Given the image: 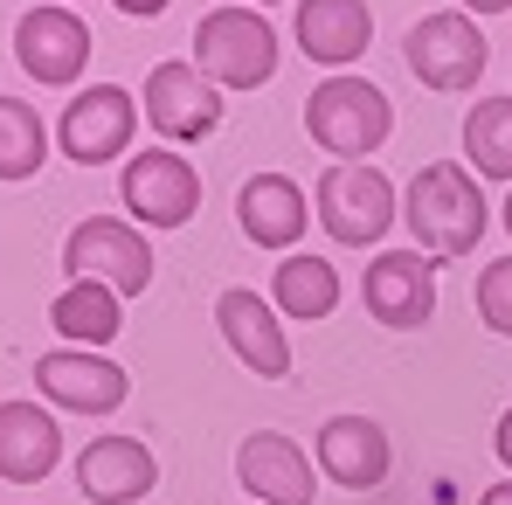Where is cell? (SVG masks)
I'll return each mask as SVG.
<instances>
[{
    "instance_id": "9",
    "label": "cell",
    "mask_w": 512,
    "mask_h": 505,
    "mask_svg": "<svg viewBox=\"0 0 512 505\" xmlns=\"http://www.w3.org/2000/svg\"><path fill=\"white\" fill-rule=\"evenodd\" d=\"M118 194H125V215H132L139 229H180V222H194V208H201V173L187 167L173 146H153V153H139V160L125 167Z\"/></svg>"
},
{
    "instance_id": "1",
    "label": "cell",
    "mask_w": 512,
    "mask_h": 505,
    "mask_svg": "<svg viewBox=\"0 0 512 505\" xmlns=\"http://www.w3.org/2000/svg\"><path fill=\"white\" fill-rule=\"evenodd\" d=\"M402 222H409V236H416V250L429 263H443V256H471L485 243V222H492V208H485V194H478V180L471 167H457V160H436L409 180V194H402Z\"/></svg>"
},
{
    "instance_id": "17",
    "label": "cell",
    "mask_w": 512,
    "mask_h": 505,
    "mask_svg": "<svg viewBox=\"0 0 512 505\" xmlns=\"http://www.w3.org/2000/svg\"><path fill=\"white\" fill-rule=\"evenodd\" d=\"M236 222H243V236H250L256 250H298L305 222H312L305 187L291 173H250L243 194H236Z\"/></svg>"
},
{
    "instance_id": "25",
    "label": "cell",
    "mask_w": 512,
    "mask_h": 505,
    "mask_svg": "<svg viewBox=\"0 0 512 505\" xmlns=\"http://www.w3.org/2000/svg\"><path fill=\"white\" fill-rule=\"evenodd\" d=\"M111 7H118V14H139V21H146V14H167V0H111Z\"/></svg>"
},
{
    "instance_id": "11",
    "label": "cell",
    "mask_w": 512,
    "mask_h": 505,
    "mask_svg": "<svg viewBox=\"0 0 512 505\" xmlns=\"http://www.w3.org/2000/svg\"><path fill=\"white\" fill-rule=\"evenodd\" d=\"M132 132H139V97L118 90V84H97L84 97H70L63 125H56V146L77 167H104V160H118L132 146Z\"/></svg>"
},
{
    "instance_id": "7",
    "label": "cell",
    "mask_w": 512,
    "mask_h": 505,
    "mask_svg": "<svg viewBox=\"0 0 512 505\" xmlns=\"http://www.w3.org/2000/svg\"><path fill=\"white\" fill-rule=\"evenodd\" d=\"M139 111H146V125H153L160 139L194 146V139H208V132L222 125V90L208 84L187 56H167V63L146 70V84H139Z\"/></svg>"
},
{
    "instance_id": "16",
    "label": "cell",
    "mask_w": 512,
    "mask_h": 505,
    "mask_svg": "<svg viewBox=\"0 0 512 505\" xmlns=\"http://www.w3.org/2000/svg\"><path fill=\"white\" fill-rule=\"evenodd\" d=\"M77 485L97 505H132L160 485V464H153V450L139 436H90L77 450Z\"/></svg>"
},
{
    "instance_id": "13",
    "label": "cell",
    "mask_w": 512,
    "mask_h": 505,
    "mask_svg": "<svg viewBox=\"0 0 512 505\" xmlns=\"http://www.w3.org/2000/svg\"><path fill=\"white\" fill-rule=\"evenodd\" d=\"M236 478H243L250 505H312V499H319V471H312L305 450H298L291 436H277V429L243 436V450H236Z\"/></svg>"
},
{
    "instance_id": "18",
    "label": "cell",
    "mask_w": 512,
    "mask_h": 505,
    "mask_svg": "<svg viewBox=\"0 0 512 505\" xmlns=\"http://www.w3.org/2000/svg\"><path fill=\"white\" fill-rule=\"evenodd\" d=\"M63 464V429L42 402H0V478L7 485H42Z\"/></svg>"
},
{
    "instance_id": "31",
    "label": "cell",
    "mask_w": 512,
    "mask_h": 505,
    "mask_svg": "<svg viewBox=\"0 0 512 505\" xmlns=\"http://www.w3.org/2000/svg\"><path fill=\"white\" fill-rule=\"evenodd\" d=\"M243 505H250V499H243Z\"/></svg>"
},
{
    "instance_id": "19",
    "label": "cell",
    "mask_w": 512,
    "mask_h": 505,
    "mask_svg": "<svg viewBox=\"0 0 512 505\" xmlns=\"http://www.w3.org/2000/svg\"><path fill=\"white\" fill-rule=\"evenodd\" d=\"M291 35H298V49H305L312 63L346 70V63L367 56V42H374V14H367V0H298Z\"/></svg>"
},
{
    "instance_id": "12",
    "label": "cell",
    "mask_w": 512,
    "mask_h": 505,
    "mask_svg": "<svg viewBox=\"0 0 512 505\" xmlns=\"http://www.w3.org/2000/svg\"><path fill=\"white\" fill-rule=\"evenodd\" d=\"M360 298H367V312L381 326L416 333V326H429V312H436V263L423 250H381L367 263V277H360Z\"/></svg>"
},
{
    "instance_id": "27",
    "label": "cell",
    "mask_w": 512,
    "mask_h": 505,
    "mask_svg": "<svg viewBox=\"0 0 512 505\" xmlns=\"http://www.w3.org/2000/svg\"><path fill=\"white\" fill-rule=\"evenodd\" d=\"M512 0H464V14H471V21H478V14H506Z\"/></svg>"
},
{
    "instance_id": "22",
    "label": "cell",
    "mask_w": 512,
    "mask_h": 505,
    "mask_svg": "<svg viewBox=\"0 0 512 505\" xmlns=\"http://www.w3.org/2000/svg\"><path fill=\"white\" fill-rule=\"evenodd\" d=\"M464 153L471 173L485 180H512V97H478L464 118Z\"/></svg>"
},
{
    "instance_id": "30",
    "label": "cell",
    "mask_w": 512,
    "mask_h": 505,
    "mask_svg": "<svg viewBox=\"0 0 512 505\" xmlns=\"http://www.w3.org/2000/svg\"><path fill=\"white\" fill-rule=\"evenodd\" d=\"M236 7H270V0H236Z\"/></svg>"
},
{
    "instance_id": "24",
    "label": "cell",
    "mask_w": 512,
    "mask_h": 505,
    "mask_svg": "<svg viewBox=\"0 0 512 505\" xmlns=\"http://www.w3.org/2000/svg\"><path fill=\"white\" fill-rule=\"evenodd\" d=\"M478 319L499 339H512V256H492L478 270Z\"/></svg>"
},
{
    "instance_id": "28",
    "label": "cell",
    "mask_w": 512,
    "mask_h": 505,
    "mask_svg": "<svg viewBox=\"0 0 512 505\" xmlns=\"http://www.w3.org/2000/svg\"><path fill=\"white\" fill-rule=\"evenodd\" d=\"M478 505H512V478H499V485H485V499Z\"/></svg>"
},
{
    "instance_id": "6",
    "label": "cell",
    "mask_w": 512,
    "mask_h": 505,
    "mask_svg": "<svg viewBox=\"0 0 512 505\" xmlns=\"http://www.w3.org/2000/svg\"><path fill=\"white\" fill-rule=\"evenodd\" d=\"M63 263H70V284L90 277V284H111L118 298H132V291L153 284V243L125 215H90V222H77L70 243H63Z\"/></svg>"
},
{
    "instance_id": "23",
    "label": "cell",
    "mask_w": 512,
    "mask_h": 505,
    "mask_svg": "<svg viewBox=\"0 0 512 505\" xmlns=\"http://www.w3.org/2000/svg\"><path fill=\"white\" fill-rule=\"evenodd\" d=\"M42 160H49V132H42L35 104L0 90V180H35Z\"/></svg>"
},
{
    "instance_id": "8",
    "label": "cell",
    "mask_w": 512,
    "mask_h": 505,
    "mask_svg": "<svg viewBox=\"0 0 512 505\" xmlns=\"http://www.w3.org/2000/svg\"><path fill=\"white\" fill-rule=\"evenodd\" d=\"M35 388H42V402H56V409H70V416H118L125 395H132L125 367L104 360V353H90V346H56V353H42V360H35Z\"/></svg>"
},
{
    "instance_id": "3",
    "label": "cell",
    "mask_w": 512,
    "mask_h": 505,
    "mask_svg": "<svg viewBox=\"0 0 512 505\" xmlns=\"http://www.w3.org/2000/svg\"><path fill=\"white\" fill-rule=\"evenodd\" d=\"M215 90H256L277 70V28L256 7H215L194 28V56H187Z\"/></svg>"
},
{
    "instance_id": "26",
    "label": "cell",
    "mask_w": 512,
    "mask_h": 505,
    "mask_svg": "<svg viewBox=\"0 0 512 505\" xmlns=\"http://www.w3.org/2000/svg\"><path fill=\"white\" fill-rule=\"evenodd\" d=\"M492 443H499V464H506V471H512V409H506V416H499V436H492Z\"/></svg>"
},
{
    "instance_id": "10",
    "label": "cell",
    "mask_w": 512,
    "mask_h": 505,
    "mask_svg": "<svg viewBox=\"0 0 512 505\" xmlns=\"http://www.w3.org/2000/svg\"><path fill=\"white\" fill-rule=\"evenodd\" d=\"M14 63H21L35 84H49V90L77 84L84 63H90L84 14H70V7H28V14L14 21Z\"/></svg>"
},
{
    "instance_id": "15",
    "label": "cell",
    "mask_w": 512,
    "mask_h": 505,
    "mask_svg": "<svg viewBox=\"0 0 512 505\" xmlns=\"http://www.w3.org/2000/svg\"><path fill=\"white\" fill-rule=\"evenodd\" d=\"M215 319H222V339H229V353L250 367L256 381H284V374H291V346H284V326H277V312L256 298L250 284H229V291L215 298Z\"/></svg>"
},
{
    "instance_id": "5",
    "label": "cell",
    "mask_w": 512,
    "mask_h": 505,
    "mask_svg": "<svg viewBox=\"0 0 512 505\" xmlns=\"http://www.w3.org/2000/svg\"><path fill=\"white\" fill-rule=\"evenodd\" d=\"M402 63L416 70L423 90H471L485 77L492 49H485V28L464 14V7H443V14H423L402 42Z\"/></svg>"
},
{
    "instance_id": "4",
    "label": "cell",
    "mask_w": 512,
    "mask_h": 505,
    "mask_svg": "<svg viewBox=\"0 0 512 505\" xmlns=\"http://www.w3.org/2000/svg\"><path fill=\"white\" fill-rule=\"evenodd\" d=\"M312 215H319V229H326L340 250H360V243H381V236L395 229L402 201H395V180H388V173L360 160V167H326L319 173Z\"/></svg>"
},
{
    "instance_id": "14",
    "label": "cell",
    "mask_w": 512,
    "mask_h": 505,
    "mask_svg": "<svg viewBox=\"0 0 512 505\" xmlns=\"http://www.w3.org/2000/svg\"><path fill=\"white\" fill-rule=\"evenodd\" d=\"M312 457H319V471L346 485V492H374V485H388V429L374 416H326L319 422V443H312Z\"/></svg>"
},
{
    "instance_id": "20",
    "label": "cell",
    "mask_w": 512,
    "mask_h": 505,
    "mask_svg": "<svg viewBox=\"0 0 512 505\" xmlns=\"http://www.w3.org/2000/svg\"><path fill=\"white\" fill-rule=\"evenodd\" d=\"M277 312H291V319H333L340 312V270L326 263V256H277Z\"/></svg>"
},
{
    "instance_id": "21",
    "label": "cell",
    "mask_w": 512,
    "mask_h": 505,
    "mask_svg": "<svg viewBox=\"0 0 512 505\" xmlns=\"http://www.w3.org/2000/svg\"><path fill=\"white\" fill-rule=\"evenodd\" d=\"M49 319H56V333L70 339V346H104V339H118V326H125V312H118V291L111 284H90V277H77L56 305H49Z\"/></svg>"
},
{
    "instance_id": "29",
    "label": "cell",
    "mask_w": 512,
    "mask_h": 505,
    "mask_svg": "<svg viewBox=\"0 0 512 505\" xmlns=\"http://www.w3.org/2000/svg\"><path fill=\"white\" fill-rule=\"evenodd\" d=\"M499 215H506V236H512V194H506V208H499Z\"/></svg>"
},
{
    "instance_id": "2",
    "label": "cell",
    "mask_w": 512,
    "mask_h": 505,
    "mask_svg": "<svg viewBox=\"0 0 512 505\" xmlns=\"http://www.w3.org/2000/svg\"><path fill=\"white\" fill-rule=\"evenodd\" d=\"M305 132H312V146L319 153H333V167H360L367 153H381L388 146V132H395V104H388V90L367 84V77H326V84H312L305 97Z\"/></svg>"
}]
</instances>
